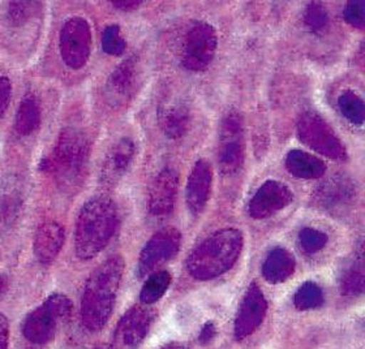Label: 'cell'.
<instances>
[{
    "instance_id": "obj_6",
    "label": "cell",
    "mask_w": 365,
    "mask_h": 349,
    "mask_svg": "<svg viewBox=\"0 0 365 349\" xmlns=\"http://www.w3.org/2000/svg\"><path fill=\"white\" fill-rule=\"evenodd\" d=\"M91 28L83 19H71L61 31V53L69 68L84 66L91 53Z\"/></svg>"
},
{
    "instance_id": "obj_1",
    "label": "cell",
    "mask_w": 365,
    "mask_h": 349,
    "mask_svg": "<svg viewBox=\"0 0 365 349\" xmlns=\"http://www.w3.org/2000/svg\"><path fill=\"white\" fill-rule=\"evenodd\" d=\"M122 274V259H111L99 266L86 281L81 301V318L88 330L99 331L111 317Z\"/></svg>"
},
{
    "instance_id": "obj_2",
    "label": "cell",
    "mask_w": 365,
    "mask_h": 349,
    "mask_svg": "<svg viewBox=\"0 0 365 349\" xmlns=\"http://www.w3.org/2000/svg\"><path fill=\"white\" fill-rule=\"evenodd\" d=\"M116 222L118 214L111 201L94 198L86 202L77 219V256L91 259L103 251L114 234Z\"/></svg>"
},
{
    "instance_id": "obj_25",
    "label": "cell",
    "mask_w": 365,
    "mask_h": 349,
    "mask_svg": "<svg viewBox=\"0 0 365 349\" xmlns=\"http://www.w3.org/2000/svg\"><path fill=\"white\" fill-rule=\"evenodd\" d=\"M137 4H138L137 1H114V6L116 7L122 6L120 8H130V6H137Z\"/></svg>"
},
{
    "instance_id": "obj_18",
    "label": "cell",
    "mask_w": 365,
    "mask_h": 349,
    "mask_svg": "<svg viewBox=\"0 0 365 349\" xmlns=\"http://www.w3.org/2000/svg\"><path fill=\"white\" fill-rule=\"evenodd\" d=\"M343 293L356 296L363 292L364 288V274L363 265H355L351 269L349 274L343 278Z\"/></svg>"
},
{
    "instance_id": "obj_17",
    "label": "cell",
    "mask_w": 365,
    "mask_h": 349,
    "mask_svg": "<svg viewBox=\"0 0 365 349\" xmlns=\"http://www.w3.org/2000/svg\"><path fill=\"white\" fill-rule=\"evenodd\" d=\"M295 306L299 311H312L324 303V296L319 286L314 283H305L295 295Z\"/></svg>"
},
{
    "instance_id": "obj_22",
    "label": "cell",
    "mask_w": 365,
    "mask_h": 349,
    "mask_svg": "<svg viewBox=\"0 0 365 349\" xmlns=\"http://www.w3.org/2000/svg\"><path fill=\"white\" fill-rule=\"evenodd\" d=\"M12 95V83L6 76H0V119L7 111Z\"/></svg>"
},
{
    "instance_id": "obj_14",
    "label": "cell",
    "mask_w": 365,
    "mask_h": 349,
    "mask_svg": "<svg viewBox=\"0 0 365 349\" xmlns=\"http://www.w3.org/2000/svg\"><path fill=\"white\" fill-rule=\"evenodd\" d=\"M294 266L295 261L289 251L277 249L267 257L264 265V276L272 283H281L292 274Z\"/></svg>"
},
{
    "instance_id": "obj_9",
    "label": "cell",
    "mask_w": 365,
    "mask_h": 349,
    "mask_svg": "<svg viewBox=\"0 0 365 349\" xmlns=\"http://www.w3.org/2000/svg\"><path fill=\"white\" fill-rule=\"evenodd\" d=\"M180 236L175 231H163L146 244L138 262V275L153 273L158 266L173 259L179 251Z\"/></svg>"
},
{
    "instance_id": "obj_27",
    "label": "cell",
    "mask_w": 365,
    "mask_h": 349,
    "mask_svg": "<svg viewBox=\"0 0 365 349\" xmlns=\"http://www.w3.org/2000/svg\"><path fill=\"white\" fill-rule=\"evenodd\" d=\"M4 287H6V278L0 276V293H1V291H3Z\"/></svg>"
},
{
    "instance_id": "obj_15",
    "label": "cell",
    "mask_w": 365,
    "mask_h": 349,
    "mask_svg": "<svg viewBox=\"0 0 365 349\" xmlns=\"http://www.w3.org/2000/svg\"><path fill=\"white\" fill-rule=\"evenodd\" d=\"M286 204V196L282 190L272 188L261 192L256 199L252 202L251 213L256 218H264L279 210Z\"/></svg>"
},
{
    "instance_id": "obj_13",
    "label": "cell",
    "mask_w": 365,
    "mask_h": 349,
    "mask_svg": "<svg viewBox=\"0 0 365 349\" xmlns=\"http://www.w3.org/2000/svg\"><path fill=\"white\" fill-rule=\"evenodd\" d=\"M41 124V108L37 99L28 95L21 100L16 113V132L21 136H29L38 130Z\"/></svg>"
},
{
    "instance_id": "obj_8",
    "label": "cell",
    "mask_w": 365,
    "mask_h": 349,
    "mask_svg": "<svg viewBox=\"0 0 365 349\" xmlns=\"http://www.w3.org/2000/svg\"><path fill=\"white\" fill-rule=\"evenodd\" d=\"M267 309V300L262 292L256 284H252L236 314L235 338L237 340H243L259 328L265 318Z\"/></svg>"
},
{
    "instance_id": "obj_20",
    "label": "cell",
    "mask_w": 365,
    "mask_h": 349,
    "mask_svg": "<svg viewBox=\"0 0 365 349\" xmlns=\"http://www.w3.org/2000/svg\"><path fill=\"white\" fill-rule=\"evenodd\" d=\"M300 241L305 251L313 253V251H319L325 245L327 236L316 229L307 228L300 234Z\"/></svg>"
},
{
    "instance_id": "obj_21",
    "label": "cell",
    "mask_w": 365,
    "mask_h": 349,
    "mask_svg": "<svg viewBox=\"0 0 365 349\" xmlns=\"http://www.w3.org/2000/svg\"><path fill=\"white\" fill-rule=\"evenodd\" d=\"M29 6L31 3L26 1H14L9 4V12L8 16L14 24H21L28 20L29 17Z\"/></svg>"
},
{
    "instance_id": "obj_11",
    "label": "cell",
    "mask_w": 365,
    "mask_h": 349,
    "mask_svg": "<svg viewBox=\"0 0 365 349\" xmlns=\"http://www.w3.org/2000/svg\"><path fill=\"white\" fill-rule=\"evenodd\" d=\"M64 244V229L56 222L41 224L34 239V254L41 264H51Z\"/></svg>"
},
{
    "instance_id": "obj_26",
    "label": "cell",
    "mask_w": 365,
    "mask_h": 349,
    "mask_svg": "<svg viewBox=\"0 0 365 349\" xmlns=\"http://www.w3.org/2000/svg\"><path fill=\"white\" fill-rule=\"evenodd\" d=\"M160 349H188L184 344H180V343H171V344H168L166 347H163V348Z\"/></svg>"
},
{
    "instance_id": "obj_10",
    "label": "cell",
    "mask_w": 365,
    "mask_h": 349,
    "mask_svg": "<svg viewBox=\"0 0 365 349\" xmlns=\"http://www.w3.org/2000/svg\"><path fill=\"white\" fill-rule=\"evenodd\" d=\"M133 155L135 145L128 138H124L114 145V147L107 154L103 163L101 182L106 185H114L119 182L130 167Z\"/></svg>"
},
{
    "instance_id": "obj_23",
    "label": "cell",
    "mask_w": 365,
    "mask_h": 349,
    "mask_svg": "<svg viewBox=\"0 0 365 349\" xmlns=\"http://www.w3.org/2000/svg\"><path fill=\"white\" fill-rule=\"evenodd\" d=\"M8 338H9V328H8L7 318L0 314V349H8Z\"/></svg>"
},
{
    "instance_id": "obj_7",
    "label": "cell",
    "mask_w": 365,
    "mask_h": 349,
    "mask_svg": "<svg viewBox=\"0 0 365 349\" xmlns=\"http://www.w3.org/2000/svg\"><path fill=\"white\" fill-rule=\"evenodd\" d=\"M154 321L146 306H135L123 316L115 331V349H135L144 342Z\"/></svg>"
},
{
    "instance_id": "obj_19",
    "label": "cell",
    "mask_w": 365,
    "mask_h": 349,
    "mask_svg": "<svg viewBox=\"0 0 365 349\" xmlns=\"http://www.w3.org/2000/svg\"><path fill=\"white\" fill-rule=\"evenodd\" d=\"M103 50L110 55H120L125 48V42L120 37L119 26H108L103 33Z\"/></svg>"
},
{
    "instance_id": "obj_12",
    "label": "cell",
    "mask_w": 365,
    "mask_h": 349,
    "mask_svg": "<svg viewBox=\"0 0 365 349\" xmlns=\"http://www.w3.org/2000/svg\"><path fill=\"white\" fill-rule=\"evenodd\" d=\"M135 80H136V63L132 58L130 61H124L115 69L114 73L108 78V83H107L108 99L114 105H119L124 100H127L133 89Z\"/></svg>"
},
{
    "instance_id": "obj_24",
    "label": "cell",
    "mask_w": 365,
    "mask_h": 349,
    "mask_svg": "<svg viewBox=\"0 0 365 349\" xmlns=\"http://www.w3.org/2000/svg\"><path fill=\"white\" fill-rule=\"evenodd\" d=\"M217 334V328L214 326L212 322H207L204 328L201 330V334H200V342L202 344L210 342L213 339L214 336Z\"/></svg>"
},
{
    "instance_id": "obj_16",
    "label": "cell",
    "mask_w": 365,
    "mask_h": 349,
    "mask_svg": "<svg viewBox=\"0 0 365 349\" xmlns=\"http://www.w3.org/2000/svg\"><path fill=\"white\" fill-rule=\"evenodd\" d=\"M170 281H171L170 274L166 273V271L152 275L145 283L144 288H143L141 295H140L143 304L150 305L154 304L155 301H158L160 297L165 295V292L168 291Z\"/></svg>"
},
{
    "instance_id": "obj_3",
    "label": "cell",
    "mask_w": 365,
    "mask_h": 349,
    "mask_svg": "<svg viewBox=\"0 0 365 349\" xmlns=\"http://www.w3.org/2000/svg\"><path fill=\"white\" fill-rule=\"evenodd\" d=\"M89 157V142L76 130H61L51 158L41 162V168L55 176L58 184L72 188L81 180Z\"/></svg>"
},
{
    "instance_id": "obj_28",
    "label": "cell",
    "mask_w": 365,
    "mask_h": 349,
    "mask_svg": "<svg viewBox=\"0 0 365 349\" xmlns=\"http://www.w3.org/2000/svg\"><path fill=\"white\" fill-rule=\"evenodd\" d=\"M96 349H115L114 347H111V345H105V344H103V345H99L98 348H96Z\"/></svg>"
},
{
    "instance_id": "obj_4",
    "label": "cell",
    "mask_w": 365,
    "mask_h": 349,
    "mask_svg": "<svg viewBox=\"0 0 365 349\" xmlns=\"http://www.w3.org/2000/svg\"><path fill=\"white\" fill-rule=\"evenodd\" d=\"M242 235L225 229L209 237L190 256L188 267L197 279H212L227 271L242 251Z\"/></svg>"
},
{
    "instance_id": "obj_5",
    "label": "cell",
    "mask_w": 365,
    "mask_h": 349,
    "mask_svg": "<svg viewBox=\"0 0 365 349\" xmlns=\"http://www.w3.org/2000/svg\"><path fill=\"white\" fill-rule=\"evenodd\" d=\"M71 314L72 304L68 297L53 295L26 317L24 322V335L34 344L51 342L59 326L68 322Z\"/></svg>"
}]
</instances>
